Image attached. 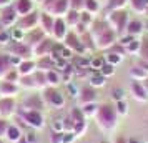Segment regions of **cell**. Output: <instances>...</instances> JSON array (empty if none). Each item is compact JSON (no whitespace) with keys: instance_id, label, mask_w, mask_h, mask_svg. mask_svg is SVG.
Segmentation results:
<instances>
[{"instance_id":"83f0119b","label":"cell","mask_w":148,"mask_h":143,"mask_svg":"<svg viewBox=\"0 0 148 143\" xmlns=\"http://www.w3.org/2000/svg\"><path fill=\"white\" fill-rule=\"evenodd\" d=\"M18 85H20V88H25V90H38L34 75L20 77V82H18Z\"/></svg>"},{"instance_id":"484cf974","label":"cell","mask_w":148,"mask_h":143,"mask_svg":"<svg viewBox=\"0 0 148 143\" xmlns=\"http://www.w3.org/2000/svg\"><path fill=\"white\" fill-rule=\"evenodd\" d=\"M15 68L12 65V58L8 53H0V80H3V77L7 75L8 72Z\"/></svg>"},{"instance_id":"ac0fdd59","label":"cell","mask_w":148,"mask_h":143,"mask_svg":"<svg viewBox=\"0 0 148 143\" xmlns=\"http://www.w3.org/2000/svg\"><path fill=\"white\" fill-rule=\"evenodd\" d=\"M18 92H20V85L18 83L5 82V80L0 82V95L2 96H12V98H15L18 95Z\"/></svg>"},{"instance_id":"ba28073f","label":"cell","mask_w":148,"mask_h":143,"mask_svg":"<svg viewBox=\"0 0 148 143\" xmlns=\"http://www.w3.org/2000/svg\"><path fill=\"white\" fill-rule=\"evenodd\" d=\"M63 45H65L68 50H72L73 53H80V55H85V53H87V50H85L83 43H82L80 35L77 34V32H68L67 38L63 40Z\"/></svg>"},{"instance_id":"816d5d0a","label":"cell","mask_w":148,"mask_h":143,"mask_svg":"<svg viewBox=\"0 0 148 143\" xmlns=\"http://www.w3.org/2000/svg\"><path fill=\"white\" fill-rule=\"evenodd\" d=\"M10 123L7 120H3V118H0V138H5V133H7V128Z\"/></svg>"},{"instance_id":"4dcf8cb0","label":"cell","mask_w":148,"mask_h":143,"mask_svg":"<svg viewBox=\"0 0 148 143\" xmlns=\"http://www.w3.org/2000/svg\"><path fill=\"white\" fill-rule=\"evenodd\" d=\"M130 5H132V10L136 12V14H145L148 8V0H128Z\"/></svg>"},{"instance_id":"d590c367","label":"cell","mask_w":148,"mask_h":143,"mask_svg":"<svg viewBox=\"0 0 148 143\" xmlns=\"http://www.w3.org/2000/svg\"><path fill=\"white\" fill-rule=\"evenodd\" d=\"M83 10L92 15H97L100 12V2L98 0H85V8Z\"/></svg>"},{"instance_id":"5bb4252c","label":"cell","mask_w":148,"mask_h":143,"mask_svg":"<svg viewBox=\"0 0 148 143\" xmlns=\"http://www.w3.org/2000/svg\"><path fill=\"white\" fill-rule=\"evenodd\" d=\"M43 38H47V35H45V32L42 30V28H35V30H30V32H27L25 34V38H23V42L27 43L28 47H32V50H34L38 43H40Z\"/></svg>"},{"instance_id":"be15d7a7","label":"cell","mask_w":148,"mask_h":143,"mask_svg":"<svg viewBox=\"0 0 148 143\" xmlns=\"http://www.w3.org/2000/svg\"><path fill=\"white\" fill-rule=\"evenodd\" d=\"M147 30H148V23H147Z\"/></svg>"},{"instance_id":"8fae6325","label":"cell","mask_w":148,"mask_h":143,"mask_svg":"<svg viewBox=\"0 0 148 143\" xmlns=\"http://www.w3.org/2000/svg\"><path fill=\"white\" fill-rule=\"evenodd\" d=\"M68 25L67 22H65V18H55V25H53V34H52V38H53L55 42H58V43H63V40L67 38L68 35Z\"/></svg>"},{"instance_id":"e0dca14e","label":"cell","mask_w":148,"mask_h":143,"mask_svg":"<svg viewBox=\"0 0 148 143\" xmlns=\"http://www.w3.org/2000/svg\"><path fill=\"white\" fill-rule=\"evenodd\" d=\"M53 25H55V17L47 14V12H40V28L45 32L47 37H52L53 34Z\"/></svg>"},{"instance_id":"44dd1931","label":"cell","mask_w":148,"mask_h":143,"mask_svg":"<svg viewBox=\"0 0 148 143\" xmlns=\"http://www.w3.org/2000/svg\"><path fill=\"white\" fill-rule=\"evenodd\" d=\"M14 7L20 17H25L34 12V0H14Z\"/></svg>"},{"instance_id":"6125c7cd","label":"cell","mask_w":148,"mask_h":143,"mask_svg":"<svg viewBox=\"0 0 148 143\" xmlns=\"http://www.w3.org/2000/svg\"><path fill=\"white\" fill-rule=\"evenodd\" d=\"M145 14H147V15H148V8H147V12H145Z\"/></svg>"},{"instance_id":"f907efd6","label":"cell","mask_w":148,"mask_h":143,"mask_svg":"<svg viewBox=\"0 0 148 143\" xmlns=\"http://www.w3.org/2000/svg\"><path fill=\"white\" fill-rule=\"evenodd\" d=\"M10 42H12L10 32H7V30H2V32H0V43H3V45H8Z\"/></svg>"},{"instance_id":"d6986e66","label":"cell","mask_w":148,"mask_h":143,"mask_svg":"<svg viewBox=\"0 0 148 143\" xmlns=\"http://www.w3.org/2000/svg\"><path fill=\"white\" fill-rule=\"evenodd\" d=\"M132 95H133V98L138 100V102H147L148 100V90L141 82H136V80H135V82L132 83Z\"/></svg>"},{"instance_id":"4316f807","label":"cell","mask_w":148,"mask_h":143,"mask_svg":"<svg viewBox=\"0 0 148 143\" xmlns=\"http://www.w3.org/2000/svg\"><path fill=\"white\" fill-rule=\"evenodd\" d=\"M63 18H65V22H67L68 27L75 28L78 23H80V20H82V12H77V10H72V8H70V12H68Z\"/></svg>"},{"instance_id":"b9f144b4","label":"cell","mask_w":148,"mask_h":143,"mask_svg":"<svg viewBox=\"0 0 148 143\" xmlns=\"http://www.w3.org/2000/svg\"><path fill=\"white\" fill-rule=\"evenodd\" d=\"M115 110H116V113H118V116H125L128 113V105L125 100H120V102L115 103Z\"/></svg>"},{"instance_id":"ee69618b","label":"cell","mask_w":148,"mask_h":143,"mask_svg":"<svg viewBox=\"0 0 148 143\" xmlns=\"http://www.w3.org/2000/svg\"><path fill=\"white\" fill-rule=\"evenodd\" d=\"M100 73H101L103 77H105V78H108V77H112V75L115 73V67L105 62V65H103V67L100 68Z\"/></svg>"},{"instance_id":"7a4b0ae2","label":"cell","mask_w":148,"mask_h":143,"mask_svg":"<svg viewBox=\"0 0 148 143\" xmlns=\"http://www.w3.org/2000/svg\"><path fill=\"white\" fill-rule=\"evenodd\" d=\"M95 120H97L98 127L103 131H112V130H115L116 123H118V113L115 110V105H110V103L98 105V112L95 115Z\"/></svg>"},{"instance_id":"9c48e42d","label":"cell","mask_w":148,"mask_h":143,"mask_svg":"<svg viewBox=\"0 0 148 143\" xmlns=\"http://www.w3.org/2000/svg\"><path fill=\"white\" fill-rule=\"evenodd\" d=\"M38 23H40V12L34 10L32 14L25 15V17H20V18H18V25H17V27L22 28L23 32H30V30H35Z\"/></svg>"},{"instance_id":"1f68e13d","label":"cell","mask_w":148,"mask_h":143,"mask_svg":"<svg viewBox=\"0 0 148 143\" xmlns=\"http://www.w3.org/2000/svg\"><path fill=\"white\" fill-rule=\"evenodd\" d=\"M105 82H107V78L101 75L100 72H97L93 75L90 77V87H93V88H101V87H105Z\"/></svg>"},{"instance_id":"6da1fadb","label":"cell","mask_w":148,"mask_h":143,"mask_svg":"<svg viewBox=\"0 0 148 143\" xmlns=\"http://www.w3.org/2000/svg\"><path fill=\"white\" fill-rule=\"evenodd\" d=\"M90 34L93 35L95 47L98 50H110L116 43V32L103 20H95L90 27Z\"/></svg>"},{"instance_id":"d4e9b609","label":"cell","mask_w":148,"mask_h":143,"mask_svg":"<svg viewBox=\"0 0 148 143\" xmlns=\"http://www.w3.org/2000/svg\"><path fill=\"white\" fill-rule=\"evenodd\" d=\"M141 34H143V23H141L140 20L133 18V20L128 22L127 30H125V35H130V37L136 38V37H138V35H141Z\"/></svg>"},{"instance_id":"ab89813d","label":"cell","mask_w":148,"mask_h":143,"mask_svg":"<svg viewBox=\"0 0 148 143\" xmlns=\"http://www.w3.org/2000/svg\"><path fill=\"white\" fill-rule=\"evenodd\" d=\"M88 125H87V120L85 122H78V123H73V133L75 136L78 138V136H83L85 135V131H87Z\"/></svg>"},{"instance_id":"94428289","label":"cell","mask_w":148,"mask_h":143,"mask_svg":"<svg viewBox=\"0 0 148 143\" xmlns=\"http://www.w3.org/2000/svg\"><path fill=\"white\" fill-rule=\"evenodd\" d=\"M0 143H3V138H0Z\"/></svg>"},{"instance_id":"9f6ffc18","label":"cell","mask_w":148,"mask_h":143,"mask_svg":"<svg viewBox=\"0 0 148 143\" xmlns=\"http://www.w3.org/2000/svg\"><path fill=\"white\" fill-rule=\"evenodd\" d=\"M12 3H14V0H0V8H5Z\"/></svg>"},{"instance_id":"ffe728a7","label":"cell","mask_w":148,"mask_h":143,"mask_svg":"<svg viewBox=\"0 0 148 143\" xmlns=\"http://www.w3.org/2000/svg\"><path fill=\"white\" fill-rule=\"evenodd\" d=\"M23 138V131L18 125H15V123H10L7 128V133H5V140L10 143H18Z\"/></svg>"},{"instance_id":"7402d4cb","label":"cell","mask_w":148,"mask_h":143,"mask_svg":"<svg viewBox=\"0 0 148 143\" xmlns=\"http://www.w3.org/2000/svg\"><path fill=\"white\" fill-rule=\"evenodd\" d=\"M37 70H42V72H50V70H57V62L52 55H47V57H40L37 58Z\"/></svg>"},{"instance_id":"7c38bea8","label":"cell","mask_w":148,"mask_h":143,"mask_svg":"<svg viewBox=\"0 0 148 143\" xmlns=\"http://www.w3.org/2000/svg\"><path fill=\"white\" fill-rule=\"evenodd\" d=\"M53 45H55L53 38L47 37V38H43V40H42L40 43L34 48V55L37 57V58H40V57H47V55H52Z\"/></svg>"},{"instance_id":"5b68a950","label":"cell","mask_w":148,"mask_h":143,"mask_svg":"<svg viewBox=\"0 0 148 143\" xmlns=\"http://www.w3.org/2000/svg\"><path fill=\"white\" fill-rule=\"evenodd\" d=\"M128 15L125 10H113L110 17H108V25L113 28L116 34H125V30H127V25H128Z\"/></svg>"},{"instance_id":"11a10c76","label":"cell","mask_w":148,"mask_h":143,"mask_svg":"<svg viewBox=\"0 0 148 143\" xmlns=\"http://www.w3.org/2000/svg\"><path fill=\"white\" fill-rule=\"evenodd\" d=\"M57 0H43V3H42V7H43V12H48L50 8L53 7V3Z\"/></svg>"},{"instance_id":"6f0895ef","label":"cell","mask_w":148,"mask_h":143,"mask_svg":"<svg viewBox=\"0 0 148 143\" xmlns=\"http://www.w3.org/2000/svg\"><path fill=\"white\" fill-rule=\"evenodd\" d=\"M138 67H141L143 70H147V72H148V60H145V58H141V60L138 62Z\"/></svg>"},{"instance_id":"e575fe53","label":"cell","mask_w":148,"mask_h":143,"mask_svg":"<svg viewBox=\"0 0 148 143\" xmlns=\"http://www.w3.org/2000/svg\"><path fill=\"white\" fill-rule=\"evenodd\" d=\"M105 62H107V63H110V65H113V67H116L118 63H121V62H123V55L116 53V52H112V50H108V53L105 55Z\"/></svg>"},{"instance_id":"74e56055","label":"cell","mask_w":148,"mask_h":143,"mask_svg":"<svg viewBox=\"0 0 148 143\" xmlns=\"http://www.w3.org/2000/svg\"><path fill=\"white\" fill-rule=\"evenodd\" d=\"M82 112H83V115L90 118V116H95L97 115V112H98V105L97 103H87V105H82Z\"/></svg>"},{"instance_id":"e7e4bbea","label":"cell","mask_w":148,"mask_h":143,"mask_svg":"<svg viewBox=\"0 0 148 143\" xmlns=\"http://www.w3.org/2000/svg\"><path fill=\"white\" fill-rule=\"evenodd\" d=\"M0 98H2V95H0Z\"/></svg>"},{"instance_id":"f5cc1de1","label":"cell","mask_w":148,"mask_h":143,"mask_svg":"<svg viewBox=\"0 0 148 143\" xmlns=\"http://www.w3.org/2000/svg\"><path fill=\"white\" fill-rule=\"evenodd\" d=\"M140 55L143 57V58H145V60H148V40H147V42H141Z\"/></svg>"},{"instance_id":"60d3db41","label":"cell","mask_w":148,"mask_h":143,"mask_svg":"<svg viewBox=\"0 0 148 143\" xmlns=\"http://www.w3.org/2000/svg\"><path fill=\"white\" fill-rule=\"evenodd\" d=\"M3 80H5V82H12V83H18L20 82V73H18V70H17V68H12L7 75L3 77Z\"/></svg>"},{"instance_id":"4fadbf2b","label":"cell","mask_w":148,"mask_h":143,"mask_svg":"<svg viewBox=\"0 0 148 143\" xmlns=\"http://www.w3.org/2000/svg\"><path fill=\"white\" fill-rule=\"evenodd\" d=\"M68 12H70V0H57L53 3V7L50 8L47 14L53 15L55 18H63Z\"/></svg>"},{"instance_id":"277c9868","label":"cell","mask_w":148,"mask_h":143,"mask_svg":"<svg viewBox=\"0 0 148 143\" xmlns=\"http://www.w3.org/2000/svg\"><path fill=\"white\" fill-rule=\"evenodd\" d=\"M7 52H8V55L18 57V58H22V60H32V58L35 57L32 47H28L25 42H15V40H12L7 45Z\"/></svg>"},{"instance_id":"9a60e30c","label":"cell","mask_w":148,"mask_h":143,"mask_svg":"<svg viewBox=\"0 0 148 143\" xmlns=\"http://www.w3.org/2000/svg\"><path fill=\"white\" fill-rule=\"evenodd\" d=\"M45 100H43V96L42 95H30L25 100V102L22 103V108L23 110H38V112H42V110L45 108Z\"/></svg>"},{"instance_id":"52a82bcc","label":"cell","mask_w":148,"mask_h":143,"mask_svg":"<svg viewBox=\"0 0 148 143\" xmlns=\"http://www.w3.org/2000/svg\"><path fill=\"white\" fill-rule=\"evenodd\" d=\"M15 113H18L15 98H12V96H2V98H0V118L8 120V118H12Z\"/></svg>"},{"instance_id":"f1b7e54d","label":"cell","mask_w":148,"mask_h":143,"mask_svg":"<svg viewBox=\"0 0 148 143\" xmlns=\"http://www.w3.org/2000/svg\"><path fill=\"white\" fill-rule=\"evenodd\" d=\"M47 73V83L48 87H57L62 83V73L58 70H50V72H45Z\"/></svg>"},{"instance_id":"30bf717a","label":"cell","mask_w":148,"mask_h":143,"mask_svg":"<svg viewBox=\"0 0 148 143\" xmlns=\"http://www.w3.org/2000/svg\"><path fill=\"white\" fill-rule=\"evenodd\" d=\"M18 17H20V15L17 14L14 3H12V5H8V7L2 8L0 22H2V25H3V27H14L15 23H18Z\"/></svg>"},{"instance_id":"91938a15","label":"cell","mask_w":148,"mask_h":143,"mask_svg":"<svg viewBox=\"0 0 148 143\" xmlns=\"http://www.w3.org/2000/svg\"><path fill=\"white\" fill-rule=\"evenodd\" d=\"M18 143H28V142H27V140H23V138H22V140H20Z\"/></svg>"},{"instance_id":"c3c4849f","label":"cell","mask_w":148,"mask_h":143,"mask_svg":"<svg viewBox=\"0 0 148 143\" xmlns=\"http://www.w3.org/2000/svg\"><path fill=\"white\" fill-rule=\"evenodd\" d=\"M128 0H110L108 2V8H112V10H121V7L127 3Z\"/></svg>"},{"instance_id":"8992f818","label":"cell","mask_w":148,"mask_h":143,"mask_svg":"<svg viewBox=\"0 0 148 143\" xmlns=\"http://www.w3.org/2000/svg\"><path fill=\"white\" fill-rule=\"evenodd\" d=\"M43 100L48 107H53V108H62L65 105V96L63 93H60L55 87H47L43 90Z\"/></svg>"},{"instance_id":"836d02e7","label":"cell","mask_w":148,"mask_h":143,"mask_svg":"<svg viewBox=\"0 0 148 143\" xmlns=\"http://www.w3.org/2000/svg\"><path fill=\"white\" fill-rule=\"evenodd\" d=\"M34 78H35V82H37V87L42 90H45L48 87V83H47V73L45 72H42V70H37L34 73Z\"/></svg>"},{"instance_id":"7bdbcfd3","label":"cell","mask_w":148,"mask_h":143,"mask_svg":"<svg viewBox=\"0 0 148 143\" xmlns=\"http://www.w3.org/2000/svg\"><path fill=\"white\" fill-rule=\"evenodd\" d=\"M10 37H12V40L15 42H23V38H25V32L22 30V28H14L12 32H10Z\"/></svg>"},{"instance_id":"3957f363","label":"cell","mask_w":148,"mask_h":143,"mask_svg":"<svg viewBox=\"0 0 148 143\" xmlns=\"http://www.w3.org/2000/svg\"><path fill=\"white\" fill-rule=\"evenodd\" d=\"M18 116L20 120H23V125H27L34 130H42L45 127V118L43 113L38 110H23L18 108Z\"/></svg>"},{"instance_id":"f6af8a7d","label":"cell","mask_w":148,"mask_h":143,"mask_svg":"<svg viewBox=\"0 0 148 143\" xmlns=\"http://www.w3.org/2000/svg\"><path fill=\"white\" fill-rule=\"evenodd\" d=\"M82 23H83V25H87L88 28L92 27V23H93V15L92 14H88V12H85V10H83V12H82Z\"/></svg>"},{"instance_id":"bcb514c9","label":"cell","mask_w":148,"mask_h":143,"mask_svg":"<svg viewBox=\"0 0 148 143\" xmlns=\"http://www.w3.org/2000/svg\"><path fill=\"white\" fill-rule=\"evenodd\" d=\"M70 8L77 12H83L85 8V0H70Z\"/></svg>"},{"instance_id":"db71d44e","label":"cell","mask_w":148,"mask_h":143,"mask_svg":"<svg viewBox=\"0 0 148 143\" xmlns=\"http://www.w3.org/2000/svg\"><path fill=\"white\" fill-rule=\"evenodd\" d=\"M23 140H27L28 143H37V135H35L34 131H28L23 135Z\"/></svg>"},{"instance_id":"f35d334b","label":"cell","mask_w":148,"mask_h":143,"mask_svg":"<svg viewBox=\"0 0 148 143\" xmlns=\"http://www.w3.org/2000/svg\"><path fill=\"white\" fill-rule=\"evenodd\" d=\"M70 118H72V122L73 123H78V122H85L87 120V116L83 115V112H82V108H72V112H70Z\"/></svg>"},{"instance_id":"681fc988","label":"cell","mask_w":148,"mask_h":143,"mask_svg":"<svg viewBox=\"0 0 148 143\" xmlns=\"http://www.w3.org/2000/svg\"><path fill=\"white\" fill-rule=\"evenodd\" d=\"M105 65V58H101V57H97V58H92L90 60V67L95 68V70H98L100 72V68Z\"/></svg>"},{"instance_id":"2e32d148","label":"cell","mask_w":148,"mask_h":143,"mask_svg":"<svg viewBox=\"0 0 148 143\" xmlns=\"http://www.w3.org/2000/svg\"><path fill=\"white\" fill-rule=\"evenodd\" d=\"M78 98H80L82 105H87V103H95V102H97V88L90 87V85L82 87L80 92H78Z\"/></svg>"},{"instance_id":"7dc6e473","label":"cell","mask_w":148,"mask_h":143,"mask_svg":"<svg viewBox=\"0 0 148 143\" xmlns=\"http://www.w3.org/2000/svg\"><path fill=\"white\" fill-rule=\"evenodd\" d=\"M112 96H113V100H115V103L116 102H120V100H125V90L123 88H113L112 90Z\"/></svg>"},{"instance_id":"cb8c5ba5","label":"cell","mask_w":148,"mask_h":143,"mask_svg":"<svg viewBox=\"0 0 148 143\" xmlns=\"http://www.w3.org/2000/svg\"><path fill=\"white\" fill-rule=\"evenodd\" d=\"M77 140L73 131H58V133H52L50 142L52 143H73Z\"/></svg>"},{"instance_id":"603a6c76","label":"cell","mask_w":148,"mask_h":143,"mask_svg":"<svg viewBox=\"0 0 148 143\" xmlns=\"http://www.w3.org/2000/svg\"><path fill=\"white\" fill-rule=\"evenodd\" d=\"M18 70V73L20 77H27V75H34L35 72H37V60H22L20 65L17 67Z\"/></svg>"},{"instance_id":"d6a6232c","label":"cell","mask_w":148,"mask_h":143,"mask_svg":"<svg viewBox=\"0 0 148 143\" xmlns=\"http://www.w3.org/2000/svg\"><path fill=\"white\" fill-rule=\"evenodd\" d=\"M130 75L133 77L136 82H141V80H147V78H148V72L136 65V67H132V68H130Z\"/></svg>"},{"instance_id":"8d00e7d4","label":"cell","mask_w":148,"mask_h":143,"mask_svg":"<svg viewBox=\"0 0 148 143\" xmlns=\"http://www.w3.org/2000/svg\"><path fill=\"white\" fill-rule=\"evenodd\" d=\"M140 50H141V42L136 40V38H133V40L130 42L127 47H125V52H127V53H130V55L140 53Z\"/></svg>"},{"instance_id":"f546056e","label":"cell","mask_w":148,"mask_h":143,"mask_svg":"<svg viewBox=\"0 0 148 143\" xmlns=\"http://www.w3.org/2000/svg\"><path fill=\"white\" fill-rule=\"evenodd\" d=\"M80 38H82V43H83V47H85V50H87V53L88 52H93L95 48V40H93V35L90 34V32H87V34H83L80 35Z\"/></svg>"},{"instance_id":"680465c9","label":"cell","mask_w":148,"mask_h":143,"mask_svg":"<svg viewBox=\"0 0 148 143\" xmlns=\"http://www.w3.org/2000/svg\"><path fill=\"white\" fill-rule=\"evenodd\" d=\"M116 143H127V140H125V138H118V142Z\"/></svg>"}]
</instances>
